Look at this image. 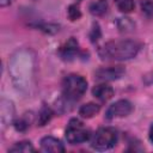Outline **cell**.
<instances>
[{
  "label": "cell",
  "instance_id": "cell-1",
  "mask_svg": "<svg viewBox=\"0 0 153 153\" xmlns=\"http://www.w3.org/2000/svg\"><path fill=\"white\" fill-rule=\"evenodd\" d=\"M141 44L133 39H116L105 43L99 49V55L105 60L123 61L133 59L137 55Z\"/></svg>",
  "mask_w": 153,
  "mask_h": 153
},
{
  "label": "cell",
  "instance_id": "cell-2",
  "mask_svg": "<svg viewBox=\"0 0 153 153\" xmlns=\"http://www.w3.org/2000/svg\"><path fill=\"white\" fill-rule=\"evenodd\" d=\"M10 69L17 87H27L32 72V59L29 55V53L18 51L16 55H13Z\"/></svg>",
  "mask_w": 153,
  "mask_h": 153
},
{
  "label": "cell",
  "instance_id": "cell-3",
  "mask_svg": "<svg viewBox=\"0 0 153 153\" xmlns=\"http://www.w3.org/2000/svg\"><path fill=\"white\" fill-rule=\"evenodd\" d=\"M87 90V81L79 74H69L62 81V93L67 99L75 102L80 99Z\"/></svg>",
  "mask_w": 153,
  "mask_h": 153
},
{
  "label": "cell",
  "instance_id": "cell-4",
  "mask_svg": "<svg viewBox=\"0 0 153 153\" xmlns=\"http://www.w3.org/2000/svg\"><path fill=\"white\" fill-rule=\"evenodd\" d=\"M117 142V131L111 127L99 128L91 139V147L97 151H106Z\"/></svg>",
  "mask_w": 153,
  "mask_h": 153
},
{
  "label": "cell",
  "instance_id": "cell-5",
  "mask_svg": "<svg viewBox=\"0 0 153 153\" xmlns=\"http://www.w3.org/2000/svg\"><path fill=\"white\" fill-rule=\"evenodd\" d=\"M90 139V130L76 118H72L66 128V140L71 145H79Z\"/></svg>",
  "mask_w": 153,
  "mask_h": 153
},
{
  "label": "cell",
  "instance_id": "cell-6",
  "mask_svg": "<svg viewBox=\"0 0 153 153\" xmlns=\"http://www.w3.org/2000/svg\"><path fill=\"white\" fill-rule=\"evenodd\" d=\"M133 111V105L129 100L127 99H120L115 103H112L106 112H105V118L106 120H114L118 117H126Z\"/></svg>",
  "mask_w": 153,
  "mask_h": 153
},
{
  "label": "cell",
  "instance_id": "cell-7",
  "mask_svg": "<svg viewBox=\"0 0 153 153\" xmlns=\"http://www.w3.org/2000/svg\"><path fill=\"white\" fill-rule=\"evenodd\" d=\"M126 73V69L122 66H115V67H102L96 71L94 76L98 80L103 81H110V80H117L121 76H123Z\"/></svg>",
  "mask_w": 153,
  "mask_h": 153
},
{
  "label": "cell",
  "instance_id": "cell-8",
  "mask_svg": "<svg viewBox=\"0 0 153 153\" xmlns=\"http://www.w3.org/2000/svg\"><path fill=\"white\" fill-rule=\"evenodd\" d=\"M41 149L47 153H62L65 152L63 143L54 136H44L41 140Z\"/></svg>",
  "mask_w": 153,
  "mask_h": 153
},
{
  "label": "cell",
  "instance_id": "cell-9",
  "mask_svg": "<svg viewBox=\"0 0 153 153\" xmlns=\"http://www.w3.org/2000/svg\"><path fill=\"white\" fill-rule=\"evenodd\" d=\"M0 117H1V122L4 124H8L13 121V118H14V106H13V103L11 100L1 99Z\"/></svg>",
  "mask_w": 153,
  "mask_h": 153
},
{
  "label": "cell",
  "instance_id": "cell-10",
  "mask_svg": "<svg viewBox=\"0 0 153 153\" xmlns=\"http://www.w3.org/2000/svg\"><path fill=\"white\" fill-rule=\"evenodd\" d=\"M92 94L97 99H99L102 102H106V100H109V99L112 98V96H114V88L111 86L106 85V84H98V85H96L92 88Z\"/></svg>",
  "mask_w": 153,
  "mask_h": 153
},
{
  "label": "cell",
  "instance_id": "cell-11",
  "mask_svg": "<svg viewBox=\"0 0 153 153\" xmlns=\"http://www.w3.org/2000/svg\"><path fill=\"white\" fill-rule=\"evenodd\" d=\"M78 53V42L74 39V37H71L66 43L65 45L61 47L60 49V54L63 59H72L75 54Z\"/></svg>",
  "mask_w": 153,
  "mask_h": 153
},
{
  "label": "cell",
  "instance_id": "cell-12",
  "mask_svg": "<svg viewBox=\"0 0 153 153\" xmlns=\"http://www.w3.org/2000/svg\"><path fill=\"white\" fill-rule=\"evenodd\" d=\"M99 109H100V106H99L97 103L90 102V103H86V104H84V105L80 106V109H79V115H80L82 118H91V117H93L96 114L99 112Z\"/></svg>",
  "mask_w": 153,
  "mask_h": 153
},
{
  "label": "cell",
  "instance_id": "cell-13",
  "mask_svg": "<svg viewBox=\"0 0 153 153\" xmlns=\"http://www.w3.org/2000/svg\"><path fill=\"white\" fill-rule=\"evenodd\" d=\"M88 10H90L91 14H93L96 17H100V16H103L106 12V10H108V2H106V0H97V1H93L90 5Z\"/></svg>",
  "mask_w": 153,
  "mask_h": 153
},
{
  "label": "cell",
  "instance_id": "cell-14",
  "mask_svg": "<svg viewBox=\"0 0 153 153\" xmlns=\"http://www.w3.org/2000/svg\"><path fill=\"white\" fill-rule=\"evenodd\" d=\"M8 152L13 153H29V152H35V148L30 141H20L14 143L12 147H10Z\"/></svg>",
  "mask_w": 153,
  "mask_h": 153
},
{
  "label": "cell",
  "instance_id": "cell-15",
  "mask_svg": "<svg viewBox=\"0 0 153 153\" xmlns=\"http://www.w3.org/2000/svg\"><path fill=\"white\" fill-rule=\"evenodd\" d=\"M134 26H135L134 22L128 17H122V18H118L117 20V27L122 32H129L134 29Z\"/></svg>",
  "mask_w": 153,
  "mask_h": 153
},
{
  "label": "cell",
  "instance_id": "cell-16",
  "mask_svg": "<svg viewBox=\"0 0 153 153\" xmlns=\"http://www.w3.org/2000/svg\"><path fill=\"white\" fill-rule=\"evenodd\" d=\"M53 117V111L49 106L43 105L42 109L38 112V124L39 126H44L47 122L50 121V118Z\"/></svg>",
  "mask_w": 153,
  "mask_h": 153
},
{
  "label": "cell",
  "instance_id": "cell-17",
  "mask_svg": "<svg viewBox=\"0 0 153 153\" xmlns=\"http://www.w3.org/2000/svg\"><path fill=\"white\" fill-rule=\"evenodd\" d=\"M115 1L117 5V8L123 13H129L135 7L134 0H115Z\"/></svg>",
  "mask_w": 153,
  "mask_h": 153
},
{
  "label": "cell",
  "instance_id": "cell-18",
  "mask_svg": "<svg viewBox=\"0 0 153 153\" xmlns=\"http://www.w3.org/2000/svg\"><path fill=\"white\" fill-rule=\"evenodd\" d=\"M67 14H68V18L71 20H78L80 17H81V11H80V7L78 4H72L68 10H67Z\"/></svg>",
  "mask_w": 153,
  "mask_h": 153
},
{
  "label": "cell",
  "instance_id": "cell-19",
  "mask_svg": "<svg viewBox=\"0 0 153 153\" xmlns=\"http://www.w3.org/2000/svg\"><path fill=\"white\" fill-rule=\"evenodd\" d=\"M29 126H30L29 121H26V120H24V118H19L18 121L14 122V127H16V129L19 130V131H23V130L27 129Z\"/></svg>",
  "mask_w": 153,
  "mask_h": 153
},
{
  "label": "cell",
  "instance_id": "cell-20",
  "mask_svg": "<svg viewBox=\"0 0 153 153\" xmlns=\"http://www.w3.org/2000/svg\"><path fill=\"white\" fill-rule=\"evenodd\" d=\"M99 36H100V30H99V26H98V24H97V23H94V24H93V29L91 30L90 37H91L92 42H94V41H97V39L99 38Z\"/></svg>",
  "mask_w": 153,
  "mask_h": 153
},
{
  "label": "cell",
  "instance_id": "cell-21",
  "mask_svg": "<svg viewBox=\"0 0 153 153\" xmlns=\"http://www.w3.org/2000/svg\"><path fill=\"white\" fill-rule=\"evenodd\" d=\"M142 11L146 14H148V16L153 14V1H146V2H143L142 4Z\"/></svg>",
  "mask_w": 153,
  "mask_h": 153
},
{
  "label": "cell",
  "instance_id": "cell-22",
  "mask_svg": "<svg viewBox=\"0 0 153 153\" xmlns=\"http://www.w3.org/2000/svg\"><path fill=\"white\" fill-rule=\"evenodd\" d=\"M145 82L147 84V85H152L153 84V73H149V74H147V75H145Z\"/></svg>",
  "mask_w": 153,
  "mask_h": 153
},
{
  "label": "cell",
  "instance_id": "cell-23",
  "mask_svg": "<svg viewBox=\"0 0 153 153\" xmlns=\"http://www.w3.org/2000/svg\"><path fill=\"white\" fill-rule=\"evenodd\" d=\"M12 2H13V0H0V6L6 7V6H10Z\"/></svg>",
  "mask_w": 153,
  "mask_h": 153
},
{
  "label": "cell",
  "instance_id": "cell-24",
  "mask_svg": "<svg viewBox=\"0 0 153 153\" xmlns=\"http://www.w3.org/2000/svg\"><path fill=\"white\" fill-rule=\"evenodd\" d=\"M148 137L151 140V142H153V124L149 127V131H148Z\"/></svg>",
  "mask_w": 153,
  "mask_h": 153
}]
</instances>
